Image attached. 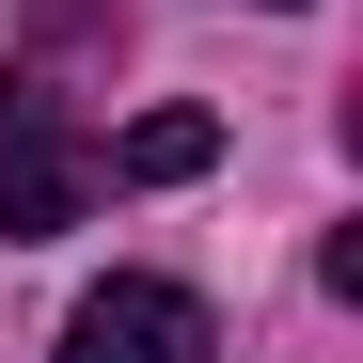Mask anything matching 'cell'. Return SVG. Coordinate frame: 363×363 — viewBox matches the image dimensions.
Here are the masks:
<instances>
[{
  "instance_id": "6da1fadb",
  "label": "cell",
  "mask_w": 363,
  "mask_h": 363,
  "mask_svg": "<svg viewBox=\"0 0 363 363\" xmlns=\"http://www.w3.org/2000/svg\"><path fill=\"white\" fill-rule=\"evenodd\" d=\"M221 347V316L190 284H158V269H111L79 316H64V363H206Z\"/></svg>"
},
{
  "instance_id": "7a4b0ae2",
  "label": "cell",
  "mask_w": 363,
  "mask_h": 363,
  "mask_svg": "<svg viewBox=\"0 0 363 363\" xmlns=\"http://www.w3.org/2000/svg\"><path fill=\"white\" fill-rule=\"evenodd\" d=\"M79 190H95V158L48 127V95H32V79H0V237H64Z\"/></svg>"
},
{
  "instance_id": "3957f363",
  "label": "cell",
  "mask_w": 363,
  "mask_h": 363,
  "mask_svg": "<svg viewBox=\"0 0 363 363\" xmlns=\"http://www.w3.org/2000/svg\"><path fill=\"white\" fill-rule=\"evenodd\" d=\"M206 158H221V127H206V111H143V127L111 143V174H127V190H190Z\"/></svg>"
}]
</instances>
